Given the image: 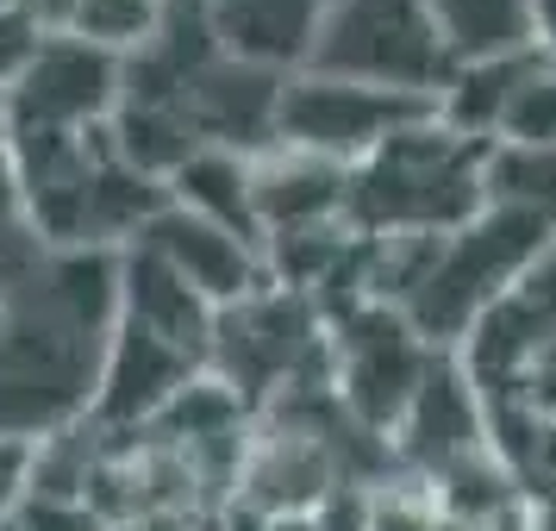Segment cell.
<instances>
[{"instance_id":"6da1fadb","label":"cell","mask_w":556,"mask_h":531,"mask_svg":"<svg viewBox=\"0 0 556 531\" xmlns=\"http://www.w3.org/2000/svg\"><path fill=\"white\" fill-rule=\"evenodd\" d=\"M119 326V256L38 251L0 281V444L88 426Z\"/></svg>"},{"instance_id":"7a4b0ae2","label":"cell","mask_w":556,"mask_h":531,"mask_svg":"<svg viewBox=\"0 0 556 531\" xmlns=\"http://www.w3.org/2000/svg\"><path fill=\"white\" fill-rule=\"evenodd\" d=\"M26 231L45 251L119 256L169 206L163 181L138 176L101 131H13Z\"/></svg>"},{"instance_id":"3957f363","label":"cell","mask_w":556,"mask_h":531,"mask_svg":"<svg viewBox=\"0 0 556 531\" xmlns=\"http://www.w3.org/2000/svg\"><path fill=\"white\" fill-rule=\"evenodd\" d=\"M494 206V144L438 113L394 131L351 169V226L363 238H451Z\"/></svg>"},{"instance_id":"277c9868","label":"cell","mask_w":556,"mask_h":531,"mask_svg":"<svg viewBox=\"0 0 556 531\" xmlns=\"http://www.w3.org/2000/svg\"><path fill=\"white\" fill-rule=\"evenodd\" d=\"M551 238H556V219L531 213V206L494 201L481 219H469L463 231L431 244L426 276H419V288H413V301L401 313L413 319V331L426 344L456 351L531 276V263L551 251Z\"/></svg>"},{"instance_id":"5b68a950","label":"cell","mask_w":556,"mask_h":531,"mask_svg":"<svg viewBox=\"0 0 556 531\" xmlns=\"http://www.w3.org/2000/svg\"><path fill=\"white\" fill-rule=\"evenodd\" d=\"M306 69L438 101V88L456 69V51L426 0H331Z\"/></svg>"},{"instance_id":"8992f818","label":"cell","mask_w":556,"mask_h":531,"mask_svg":"<svg viewBox=\"0 0 556 531\" xmlns=\"http://www.w3.org/2000/svg\"><path fill=\"white\" fill-rule=\"evenodd\" d=\"M206 369L226 381L251 413H269L276 401L301 394L326 376V306L294 288H263L251 301L219 313Z\"/></svg>"},{"instance_id":"52a82bcc","label":"cell","mask_w":556,"mask_h":531,"mask_svg":"<svg viewBox=\"0 0 556 531\" xmlns=\"http://www.w3.org/2000/svg\"><path fill=\"white\" fill-rule=\"evenodd\" d=\"M438 344H426L406 313L394 306H338L326 313V376H331V394L344 406L363 438L388 444L401 413L413 406L419 381L431 376L438 363Z\"/></svg>"},{"instance_id":"ba28073f","label":"cell","mask_w":556,"mask_h":531,"mask_svg":"<svg viewBox=\"0 0 556 531\" xmlns=\"http://www.w3.org/2000/svg\"><path fill=\"white\" fill-rule=\"evenodd\" d=\"M426 113L431 101H413V94H388V88L338 81V76H319V69H294L281 81L276 144L319 156V163H338V169H356L363 156H376L394 131H406Z\"/></svg>"},{"instance_id":"9c48e42d","label":"cell","mask_w":556,"mask_h":531,"mask_svg":"<svg viewBox=\"0 0 556 531\" xmlns=\"http://www.w3.org/2000/svg\"><path fill=\"white\" fill-rule=\"evenodd\" d=\"M126 101V56L88 45L76 31H45L20 81L7 88V138L13 131H101Z\"/></svg>"},{"instance_id":"30bf717a","label":"cell","mask_w":556,"mask_h":531,"mask_svg":"<svg viewBox=\"0 0 556 531\" xmlns=\"http://www.w3.org/2000/svg\"><path fill=\"white\" fill-rule=\"evenodd\" d=\"M281 81L276 69H256V63H238V56H206L194 76L181 81L169 106L194 126L201 144H219V151H244L263 156L276 151V113H281ZM144 101V94H138Z\"/></svg>"},{"instance_id":"8fae6325","label":"cell","mask_w":556,"mask_h":531,"mask_svg":"<svg viewBox=\"0 0 556 531\" xmlns=\"http://www.w3.org/2000/svg\"><path fill=\"white\" fill-rule=\"evenodd\" d=\"M194 376H206V363L181 344H163L151 331L138 326H113V344H106V363H101V394H94V413L88 426L101 438H126V431H151L169 401Z\"/></svg>"},{"instance_id":"7c38bea8","label":"cell","mask_w":556,"mask_h":531,"mask_svg":"<svg viewBox=\"0 0 556 531\" xmlns=\"http://www.w3.org/2000/svg\"><path fill=\"white\" fill-rule=\"evenodd\" d=\"M488 444V401L469 381V369L456 363V351H444L431 363V376L419 381L413 406L401 413V426L388 438L394 469L413 481H431L438 469H451L456 456H469Z\"/></svg>"},{"instance_id":"4fadbf2b","label":"cell","mask_w":556,"mask_h":531,"mask_svg":"<svg viewBox=\"0 0 556 531\" xmlns=\"http://www.w3.org/2000/svg\"><path fill=\"white\" fill-rule=\"evenodd\" d=\"M138 244L151 256H163L169 269H176L194 294H201L213 313H226V306L251 301L269 288V263H263V244L251 238H231V231L206 226L194 213H181V206H163L151 226L138 231Z\"/></svg>"},{"instance_id":"5bb4252c","label":"cell","mask_w":556,"mask_h":531,"mask_svg":"<svg viewBox=\"0 0 556 531\" xmlns=\"http://www.w3.org/2000/svg\"><path fill=\"white\" fill-rule=\"evenodd\" d=\"M256 219L263 238L313 226H351V169L319 163L301 151H263L256 156Z\"/></svg>"},{"instance_id":"9a60e30c","label":"cell","mask_w":556,"mask_h":531,"mask_svg":"<svg viewBox=\"0 0 556 531\" xmlns=\"http://www.w3.org/2000/svg\"><path fill=\"white\" fill-rule=\"evenodd\" d=\"M119 319L138 326V331H151V338H163V344L194 351L201 363L213 356V326H219V313H213L163 256L144 251V244L119 251Z\"/></svg>"},{"instance_id":"2e32d148","label":"cell","mask_w":556,"mask_h":531,"mask_svg":"<svg viewBox=\"0 0 556 531\" xmlns=\"http://www.w3.org/2000/svg\"><path fill=\"white\" fill-rule=\"evenodd\" d=\"M326 7L331 0H206L219 51L256 69H276V76L306 69Z\"/></svg>"},{"instance_id":"e0dca14e","label":"cell","mask_w":556,"mask_h":531,"mask_svg":"<svg viewBox=\"0 0 556 531\" xmlns=\"http://www.w3.org/2000/svg\"><path fill=\"white\" fill-rule=\"evenodd\" d=\"M163 194H169V206L194 213V219H206V226L263 244V219H256V156L201 144L176 176L163 181Z\"/></svg>"},{"instance_id":"ac0fdd59","label":"cell","mask_w":556,"mask_h":531,"mask_svg":"<svg viewBox=\"0 0 556 531\" xmlns=\"http://www.w3.org/2000/svg\"><path fill=\"white\" fill-rule=\"evenodd\" d=\"M526 63H531V51L463 56V63L451 69V81L438 88L431 113H438V119H444L451 131H463V138H481V144H494V138H501L506 106H513V88L526 81Z\"/></svg>"},{"instance_id":"d6986e66","label":"cell","mask_w":556,"mask_h":531,"mask_svg":"<svg viewBox=\"0 0 556 531\" xmlns=\"http://www.w3.org/2000/svg\"><path fill=\"white\" fill-rule=\"evenodd\" d=\"M438 26L451 38L456 63L463 56H501V51H531L526 45V0H426Z\"/></svg>"},{"instance_id":"ffe728a7","label":"cell","mask_w":556,"mask_h":531,"mask_svg":"<svg viewBox=\"0 0 556 531\" xmlns=\"http://www.w3.org/2000/svg\"><path fill=\"white\" fill-rule=\"evenodd\" d=\"M163 13H169V0H76V13L56 31H76L113 56H138L156 38Z\"/></svg>"},{"instance_id":"44dd1931","label":"cell","mask_w":556,"mask_h":531,"mask_svg":"<svg viewBox=\"0 0 556 531\" xmlns=\"http://www.w3.org/2000/svg\"><path fill=\"white\" fill-rule=\"evenodd\" d=\"M45 20L31 13V7H13V13H0V88H13L20 81V69H26L31 56H38V45H45Z\"/></svg>"},{"instance_id":"7402d4cb","label":"cell","mask_w":556,"mask_h":531,"mask_svg":"<svg viewBox=\"0 0 556 531\" xmlns=\"http://www.w3.org/2000/svg\"><path fill=\"white\" fill-rule=\"evenodd\" d=\"M526 45L556 69V0H526Z\"/></svg>"},{"instance_id":"603a6c76","label":"cell","mask_w":556,"mask_h":531,"mask_svg":"<svg viewBox=\"0 0 556 531\" xmlns=\"http://www.w3.org/2000/svg\"><path fill=\"white\" fill-rule=\"evenodd\" d=\"M526 401H531V406H538V413H544V419L556 426V351L544 356L538 369H531V381H526Z\"/></svg>"},{"instance_id":"cb8c5ba5","label":"cell","mask_w":556,"mask_h":531,"mask_svg":"<svg viewBox=\"0 0 556 531\" xmlns=\"http://www.w3.org/2000/svg\"><path fill=\"white\" fill-rule=\"evenodd\" d=\"M31 13H38V20H45V26H63V20H70V13H76V0H26Z\"/></svg>"},{"instance_id":"d4e9b609","label":"cell","mask_w":556,"mask_h":531,"mask_svg":"<svg viewBox=\"0 0 556 531\" xmlns=\"http://www.w3.org/2000/svg\"><path fill=\"white\" fill-rule=\"evenodd\" d=\"M431 531H481V526H469V519H444V513H438V519H431Z\"/></svg>"},{"instance_id":"484cf974","label":"cell","mask_w":556,"mask_h":531,"mask_svg":"<svg viewBox=\"0 0 556 531\" xmlns=\"http://www.w3.org/2000/svg\"><path fill=\"white\" fill-rule=\"evenodd\" d=\"M0 138H7V88H0Z\"/></svg>"},{"instance_id":"4316f807","label":"cell","mask_w":556,"mask_h":531,"mask_svg":"<svg viewBox=\"0 0 556 531\" xmlns=\"http://www.w3.org/2000/svg\"><path fill=\"white\" fill-rule=\"evenodd\" d=\"M13 7H26V0H0V13H13Z\"/></svg>"}]
</instances>
